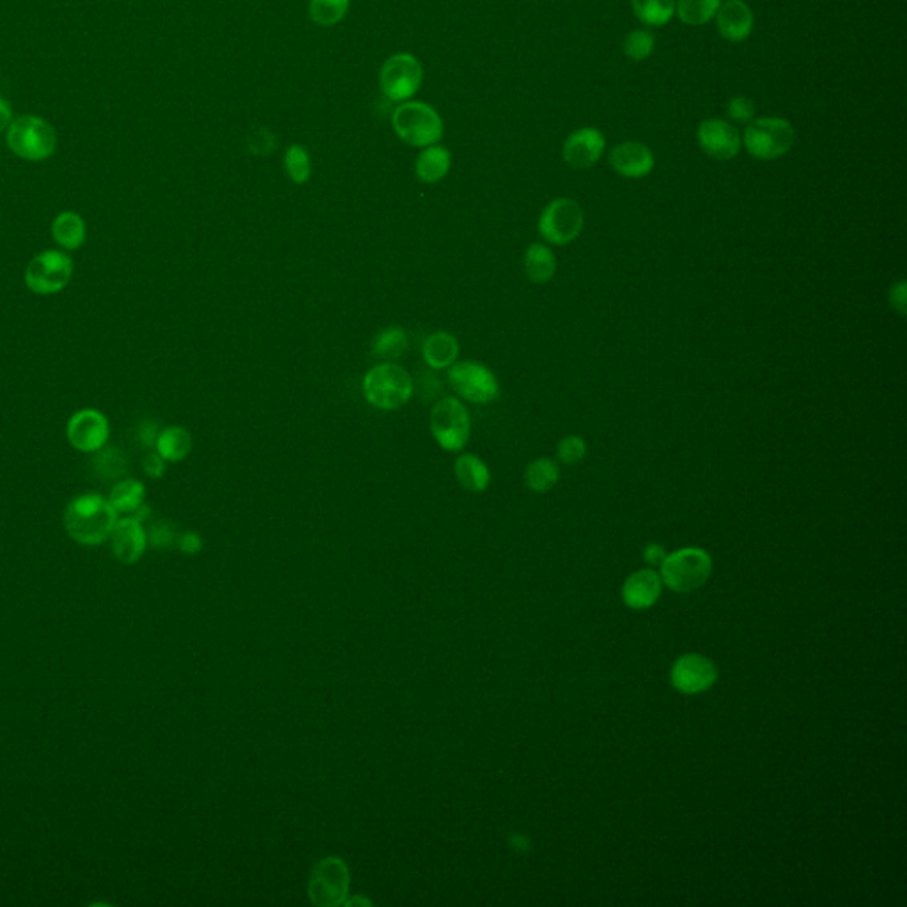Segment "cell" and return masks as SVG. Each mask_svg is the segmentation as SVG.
Wrapping results in <instances>:
<instances>
[{"instance_id":"cell-14","label":"cell","mask_w":907,"mask_h":907,"mask_svg":"<svg viewBox=\"0 0 907 907\" xmlns=\"http://www.w3.org/2000/svg\"><path fill=\"white\" fill-rule=\"evenodd\" d=\"M718 677V670L713 661L700 654H688L675 663L672 668V683L686 695H695L713 686Z\"/></svg>"},{"instance_id":"cell-28","label":"cell","mask_w":907,"mask_h":907,"mask_svg":"<svg viewBox=\"0 0 907 907\" xmlns=\"http://www.w3.org/2000/svg\"><path fill=\"white\" fill-rule=\"evenodd\" d=\"M559 479V465L550 458L534 459L525 472V482L534 493H548L557 486Z\"/></svg>"},{"instance_id":"cell-18","label":"cell","mask_w":907,"mask_h":907,"mask_svg":"<svg viewBox=\"0 0 907 907\" xmlns=\"http://www.w3.org/2000/svg\"><path fill=\"white\" fill-rule=\"evenodd\" d=\"M610 165L622 178H645L654 169V155L642 142H622L612 149Z\"/></svg>"},{"instance_id":"cell-6","label":"cell","mask_w":907,"mask_h":907,"mask_svg":"<svg viewBox=\"0 0 907 907\" xmlns=\"http://www.w3.org/2000/svg\"><path fill=\"white\" fill-rule=\"evenodd\" d=\"M73 277V261L61 250H45L25 270V286L34 295L50 296L64 291Z\"/></svg>"},{"instance_id":"cell-39","label":"cell","mask_w":907,"mask_h":907,"mask_svg":"<svg viewBox=\"0 0 907 907\" xmlns=\"http://www.w3.org/2000/svg\"><path fill=\"white\" fill-rule=\"evenodd\" d=\"M890 305H892L893 311L899 312L900 316H906L907 314V284L904 280H899L895 282L892 287H890Z\"/></svg>"},{"instance_id":"cell-26","label":"cell","mask_w":907,"mask_h":907,"mask_svg":"<svg viewBox=\"0 0 907 907\" xmlns=\"http://www.w3.org/2000/svg\"><path fill=\"white\" fill-rule=\"evenodd\" d=\"M156 452L169 463L183 461L192 450V436L185 427L171 426L160 431L156 438Z\"/></svg>"},{"instance_id":"cell-4","label":"cell","mask_w":907,"mask_h":907,"mask_svg":"<svg viewBox=\"0 0 907 907\" xmlns=\"http://www.w3.org/2000/svg\"><path fill=\"white\" fill-rule=\"evenodd\" d=\"M413 381L401 365L381 364L364 378V396L374 408L397 410L410 401Z\"/></svg>"},{"instance_id":"cell-34","label":"cell","mask_w":907,"mask_h":907,"mask_svg":"<svg viewBox=\"0 0 907 907\" xmlns=\"http://www.w3.org/2000/svg\"><path fill=\"white\" fill-rule=\"evenodd\" d=\"M96 458L93 459L94 470L100 473L105 479H119L126 470V459L121 450L103 449L94 452Z\"/></svg>"},{"instance_id":"cell-42","label":"cell","mask_w":907,"mask_h":907,"mask_svg":"<svg viewBox=\"0 0 907 907\" xmlns=\"http://www.w3.org/2000/svg\"><path fill=\"white\" fill-rule=\"evenodd\" d=\"M179 548L185 553H197L201 550L202 541L199 535L194 534V532H187V534L181 535L178 539Z\"/></svg>"},{"instance_id":"cell-25","label":"cell","mask_w":907,"mask_h":907,"mask_svg":"<svg viewBox=\"0 0 907 907\" xmlns=\"http://www.w3.org/2000/svg\"><path fill=\"white\" fill-rule=\"evenodd\" d=\"M557 257L543 243H534L525 252V273L535 284H546L555 277Z\"/></svg>"},{"instance_id":"cell-9","label":"cell","mask_w":907,"mask_h":907,"mask_svg":"<svg viewBox=\"0 0 907 907\" xmlns=\"http://www.w3.org/2000/svg\"><path fill=\"white\" fill-rule=\"evenodd\" d=\"M583 224H585V215H583L582 206L574 199L560 197V199L551 201L544 208L537 227H539L541 236L548 243L564 247V245L573 243L582 234Z\"/></svg>"},{"instance_id":"cell-23","label":"cell","mask_w":907,"mask_h":907,"mask_svg":"<svg viewBox=\"0 0 907 907\" xmlns=\"http://www.w3.org/2000/svg\"><path fill=\"white\" fill-rule=\"evenodd\" d=\"M459 357V342L454 335L436 332L424 342V358L433 369H447L456 364Z\"/></svg>"},{"instance_id":"cell-11","label":"cell","mask_w":907,"mask_h":907,"mask_svg":"<svg viewBox=\"0 0 907 907\" xmlns=\"http://www.w3.org/2000/svg\"><path fill=\"white\" fill-rule=\"evenodd\" d=\"M449 381L452 388L466 401L488 404L497 399L500 385L495 374L486 365L477 362H458L450 365Z\"/></svg>"},{"instance_id":"cell-31","label":"cell","mask_w":907,"mask_h":907,"mask_svg":"<svg viewBox=\"0 0 907 907\" xmlns=\"http://www.w3.org/2000/svg\"><path fill=\"white\" fill-rule=\"evenodd\" d=\"M351 0H311L309 15L319 27H334L348 16Z\"/></svg>"},{"instance_id":"cell-7","label":"cell","mask_w":907,"mask_h":907,"mask_svg":"<svg viewBox=\"0 0 907 907\" xmlns=\"http://www.w3.org/2000/svg\"><path fill=\"white\" fill-rule=\"evenodd\" d=\"M713 569L711 557L698 548H684L675 551L663 560L661 574L663 582L677 592H693L707 582Z\"/></svg>"},{"instance_id":"cell-12","label":"cell","mask_w":907,"mask_h":907,"mask_svg":"<svg viewBox=\"0 0 907 907\" xmlns=\"http://www.w3.org/2000/svg\"><path fill=\"white\" fill-rule=\"evenodd\" d=\"M109 419L94 408H86L71 415L66 426V438L73 449L84 454H94L109 442Z\"/></svg>"},{"instance_id":"cell-40","label":"cell","mask_w":907,"mask_h":907,"mask_svg":"<svg viewBox=\"0 0 907 907\" xmlns=\"http://www.w3.org/2000/svg\"><path fill=\"white\" fill-rule=\"evenodd\" d=\"M165 459L158 454V452H149L148 456L144 458V472L148 473L149 477L153 479H160L163 473H165Z\"/></svg>"},{"instance_id":"cell-15","label":"cell","mask_w":907,"mask_h":907,"mask_svg":"<svg viewBox=\"0 0 907 907\" xmlns=\"http://www.w3.org/2000/svg\"><path fill=\"white\" fill-rule=\"evenodd\" d=\"M698 144L714 160H732L741 149V137L734 126L721 119H707L698 126Z\"/></svg>"},{"instance_id":"cell-30","label":"cell","mask_w":907,"mask_h":907,"mask_svg":"<svg viewBox=\"0 0 907 907\" xmlns=\"http://www.w3.org/2000/svg\"><path fill=\"white\" fill-rule=\"evenodd\" d=\"M721 0H677L675 13L686 25H704L713 20Z\"/></svg>"},{"instance_id":"cell-35","label":"cell","mask_w":907,"mask_h":907,"mask_svg":"<svg viewBox=\"0 0 907 907\" xmlns=\"http://www.w3.org/2000/svg\"><path fill=\"white\" fill-rule=\"evenodd\" d=\"M557 458L564 465H578L583 459L587 458V442L582 436L569 435L562 438L557 447Z\"/></svg>"},{"instance_id":"cell-13","label":"cell","mask_w":907,"mask_h":907,"mask_svg":"<svg viewBox=\"0 0 907 907\" xmlns=\"http://www.w3.org/2000/svg\"><path fill=\"white\" fill-rule=\"evenodd\" d=\"M349 890V872L339 858L319 861L312 872L309 893L318 906H337L346 899Z\"/></svg>"},{"instance_id":"cell-29","label":"cell","mask_w":907,"mask_h":907,"mask_svg":"<svg viewBox=\"0 0 907 907\" xmlns=\"http://www.w3.org/2000/svg\"><path fill=\"white\" fill-rule=\"evenodd\" d=\"M636 18L647 27H663L675 15V0H631Z\"/></svg>"},{"instance_id":"cell-3","label":"cell","mask_w":907,"mask_h":907,"mask_svg":"<svg viewBox=\"0 0 907 907\" xmlns=\"http://www.w3.org/2000/svg\"><path fill=\"white\" fill-rule=\"evenodd\" d=\"M8 148L27 162H43L57 149V132L43 117L20 116L6 130Z\"/></svg>"},{"instance_id":"cell-8","label":"cell","mask_w":907,"mask_h":907,"mask_svg":"<svg viewBox=\"0 0 907 907\" xmlns=\"http://www.w3.org/2000/svg\"><path fill=\"white\" fill-rule=\"evenodd\" d=\"M424 80L422 64L410 52L390 55L380 70V89L390 101L403 103L419 93Z\"/></svg>"},{"instance_id":"cell-43","label":"cell","mask_w":907,"mask_h":907,"mask_svg":"<svg viewBox=\"0 0 907 907\" xmlns=\"http://www.w3.org/2000/svg\"><path fill=\"white\" fill-rule=\"evenodd\" d=\"M13 110L9 107V103L6 100L0 98V132H6L9 125L13 123Z\"/></svg>"},{"instance_id":"cell-16","label":"cell","mask_w":907,"mask_h":907,"mask_svg":"<svg viewBox=\"0 0 907 907\" xmlns=\"http://www.w3.org/2000/svg\"><path fill=\"white\" fill-rule=\"evenodd\" d=\"M605 146L603 133L596 128H582L567 137L562 156L569 167L583 171L599 162V158L605 153Z\"/></svg>"},{"instance_id":"cell-20","label":"cell","mask_w":907,"mask_h":907,"mask_svg":"<svg viewBox=\"0 0 907 907\" xmlns=\"http://www.w3.org/2000/svg\"><path fill=\"white\" fill-rule=\"evenodd\" d=\"M622 594H624L626 605L635 610H644L658 601L659 594H661V580H659L658 574L651 569L638 571L628 578Z\"/></svg>"},{"instance_id":"cell-38","label":"cell","mask_w":907,"mask_h":907,"mask_svg":"<svg viewBox=\"0 0 907 907\" xmlns=\"http://www.w3.org/2000/svg\"><path fill=\"white\" fill-rule=\"evenodd\" d=\"M176 539L174 530L167 523H155L148 534V543L153 544L156 548H167L171 546Z\"/></svg>"},{"instance_id":"cell-17","label":"cell","mask_w":907,"mask_h":907,"mask_svg":"<svg viewBox=\"0 0 907 907\" xmlns=\"http://www.w3.org/2000/svg\"><path fill=\"white\" fill-rule=\"evenodd\" d=\"M112 551L116 559L123 564H135L144 555L148 546V532L139 520L126 516L117 520L116 527L110 534Z\"/></svg>"},{"instance_id":"cell-27","label":"cell","mask_w":907,"mask_h":907,"mask_svg":"<svg viewBox=\"0 0 907 907\" xmlns=\"http://www.w3.org/2000/svg\"><path fill=\"white\" fill-rule=\"evenodd\" d=\"M109 502L117 514H133L144 504L146 488L137 479H123L110 489Z\"/></svg>"},{"instance_id":"cell-41","label":"cell","mask_w":907,"mask_h":907,"mask_svg":"<svg viewBox=\"0 0 907 907\" xmlns=\"http://www.w3.org/2000/svg\"><path fill=\"white\" fill-rule=\"evenodd\" d=\"M158 435H160V429H158L155 422H151V420L142 422V426H140L139 429V440L144 443L148 449L149 447H155Z\"/></svg>"},{"instance_id":"cell-32","label":"cell","mask_w":907,"mask_h":907,"mask_svg":"<svg viewBox=\"0 0 907 907\" xmlns=\"http://www.w3.org/2000/svg\"><path fill=\"white\" fill-rule=\"evenodd\" d=\"M284 165H286L287 176L291 178V181H295L296 185H303L311 178V156L307 153V149L300 144H293L287 148Z\"/></svg>"},{"instance_id":"cell-33","label":"cell","mask_w":907,"mask_h":907,"mask_svg":"<svg viewBox=\"0 0 907 907\" xmlns=\"http://www.w3.org/2000/svg\"><path fill=\"white\" fill-rule=\"evenodd\" d=\"M406 348H408V337L401 328L383 330L374 342V353L385 360L401 357Z\"/></svg>"},{"instance_id":"cell-37","label":"cell","mask_w":907,"mask_h":907,"mask_svg":"<svg viewBox=\"0 0 907 907\" xmlns=\"http://www.w3.org/2000/svg\"><path fill=\"white\" fill-rule=\"evenodd\" d=\"M727 112H729L730 119H734L737 123H750L755 116V107L746 96H734L729 101Z\"/></svg>"},{"instance_id":"cell-36","label":"cell","mask_w":907,"mask_h":907,"mask_svg":"<svg viewBox=\"0 0 907 907\" xmlns=\"http://www.w3.org/2000/svg\"><path fill=\"white\" fill-rule=\"evenodd\" d=\"M654 50V36L649 31H633L624 41V54L631 61H645Z\"/></svg>"},{"instance_id":"cell-21","label":"cell","mask_w":907,"mask_h":907,"mask_svg":"<svg viewBox=\"0 0 907 907\" xmlns=\"http://www.w3.org/2000/svg\"><path fill=\"white\" fill-rule=\"evenodd\" d=\"M52 238L61 249H80L86 243V220L75 211H63L52 222Z\"/></svg>"},{"instance_id":"cell-1","label":"cell","mask_w":907,"mask_h":907,"mask_svg":"<svg viewBox=\"0 0 907 907\" xmlns=\"http://www.w3.org/2000/svg\"><path fill=\"white\" fill-rule=\"evenodd\" d=\"M119 514L109 498L84 493L73 498L64 511V527L71 539L84 546H96L110 539Z\"/></svg>"},{"instance_id":"cell-24","label":"cell","mask_w":907,"mask_h":907,"mask_svg":"<svg viewBox=\"0 0 907 907\" xmlns=\"http://www.w3.org/2000/svg\"><path fill=\"white\" fill-rule=\"evenodd\" d=\"M454 472H456L459 484L472 493H481L488 488L489 482H491L488 465L475 454L459 456L454 465Z\"/></svg>"},{"instance_id":"cell-5","label":"cell","mask_w":907,"mask_h":907,"mask_svg":"<svg viewBox=\"0 0 907 907\" xmlns=\"http://www.w3.org/2000/svg\"><path fill=\"white\" fill-rule=\"evenodd\" d=\"M796 132L789 121L780 117H760L746 128L745 148L753 158L771 162L791 151Z\"/></svg>"},{"instance_id":"cell-44","label":"cell","mask_w":907,"mask_h":907,"mask_svg":"<svg viewBox=\"0 0 907 907\" xmlns=\"http://www.w3.org/2000/svg\"><path fill=\"white\" fill-rule=\"evenodd\" d=\"M658 557H663V550H661L659 546H656V544H651V546L647 548V560H649V562H656Z\"/></svg>"},{"instance_id":"cell-19","label":"cell","mask_w":907,"mask_h":907,"mask_svg":"<svg viewBox=\"0 0 907 907\" xmlns=\"http://www.w3.org/2000/svg\"><path fill=\"white\" fill-rule=\"evenodd\" d=\"M718 31L730 43L745 41L753 29L752 9L743 0H729L716 13Z\"/></svg>"},{"instance_id":"cell-10","label":"cell","mask_w":907,"mask_h":907,"mask_svg":"<svg viewBox=\"0 0 907 907\" xmlns=\"http://www.w3.org/2000/svg\"><path fill=\"white\" fill-rule=\"evenodd\" d=\"M470 415L456 397H445L431 410V433L440 447L458 452L470 440Z\"/></svg>"},{"instance_id":"cell-22","label":"cell","mask_w":907,"mask_h":907,"mask_svg":"<svg viewBox=\"0 0 907 907\" xmlns=\"http://www.w3.org/2000/svg\"><path fill=\"white\" fill-rule=\"evenodd\" d=\"M450 165H452V156H450L449 149L443 148L440 144L427 146L422 149V153L415 162V174L420 181L433 185V183L442 181L449 174Z\"/></svg>"},{"instance_id":"cell-2","label":"cell","mask_w":907,"mask_h":907,"mask_svg":"<svg viewBox=\"0 0 907 907\" xmlns=\"http://www.w3.org/2000/svg\"><path fill=\"white\" fill-rule=\"evenodd\" d=\"M397 137L413 148L435 146L443 139V119L435 107L424 101L408 100L397 105L392 114Z\"/></svg>"}]
</instances>
